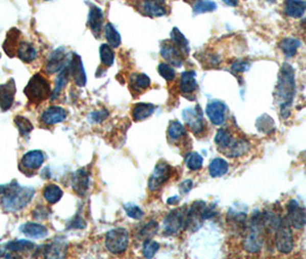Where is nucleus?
<instances>
[{
    "label": "nucleus",
    "instance_id": "obj_1",
    "mask_svg": "<svg viewBox=\"0 0 306 259\" xmlns=\"http://www.w3.org/2000/svg\"><path fill=\"white\" fill-rule=\"evenodd\" d=\"M297 92L295 71L290 63H283L278 73L277 84L274 90V98L280 107L281 117L287 119L290 115L292 101Z\"/></svg>",
    "mask_w": 306,
    "mask_h": 259
},
{
    "label": "nucleus",
    "instance_id": "obj_2",
    "mask_svg": "<svg viewBox=\"0 0 306 259\" xmlns=\"http://www.w3.org/2000/svg\"><path fill=\"white\" fill-rule=\"evenodd\" d=\"M35 195V189L21 187L19 183L6 184L2 197V206L6 212H17L29 204Z\"/></svg>",
    "mask_w": 306,
    "mask_h": 259
},
{
    "label": "nucleus",
    "instance_id": "obj_3",
    "mask_svg": "<svg viewBox=\"0 0 306 259\" xmlns=\"http://www.w3.org/2000/svg\"><path fill=\"white\" fill-rule=\"evenodd\" d=\"M51 94L50 82L40 74H35L25 88V95L31 104H40L51 97Z\"/></svg>",
    "mask_w": 306,
    "mask_h": 259
},
{
    "label": "nucleus",
    "instance_id": "obj_4",
    "mask_svg": "<svg viewBox=\"0 0 306 259\" xmlns=\"http://www.w3.org/2000/svg\"><path fill=\"white\" fill-rule=\"evenodd\" d=\"M129 246V232L125 228H114L105 236V247L113 255H121Z\"/></svg>",
    "mask_w": 306,
    "mask_h": 259
},
{
    "label": "nucleus",
    "instance_id": "obj_5",
    "mask_svg": "<svg viewBox=\"0 0 306 259\" xmlns=\"http://www.w3.org/2000/svg\"><path fill=\"white\" fill-rule=\"evenodd\" d=\"M275 246L277 251L283 255H288L294 250V235H292L291 226L287 218L282 219L281 224L275 230Z\"/></svg>",
    "mask_w": 306,
    "mask_h": 259
},
{
    "label": "nucleus",
    "instance_id": "obj_6",
    "mask_svg": "<svg viewBox=\"0 0 306 259\" xmlns=\"http://www.w3.org/2000/svg\"><path fill=\"white\" fill-rule=\"evenodd\" d=\"M186 212L184 209L173 210L163 219V234L167 236L177 235L185 229Z\"/></svg>",
    "mask_w": 306,
    "mask_h": 259
},
{
    "label": "nucleus",
    "instance_id": "obj_7",
    "mask_svg": "<svg viewBox=\"0 0 306 259\" xmlns=\"http://www.w3.org/2000/svg\"><path fill=\"white\" fill-rule=\"evenodd\" d=\"M207 204L203 201L195 202L193 205L186 210L185 229L197 230L205 221V209Z\"/></svg>",
    "mask_w": 306,
    "mask_h": 259
},
{
    "label": "nucleus",
    "instance_id": "obj_8",
    "mask_svg": "<svg viewBox=\"0 0 306 259\" xmlns=\"http://www.w3.org/2000/svg\"><path fill=\"white\" fill-rule=\"evenodd\" d=\"M172 175V167L165 161L158 163L149 179L148 187L151 191H157L170 180Z\"/></svg>",
    "mask_w": 306,
    "mask_h": 259
},
{
    "label": "nucleus",
    "instance_id": "obj_9",
    "mask_svg": "<svg viewBox=\"0 0 306 259\" xmlns=\"http://www.w3.org/2000/svg\"><path fill=\"white\" fill-rule=\"evenodd\" d=\"M287 220L294 229H301L306 225V210L298 201L291 200L287 204Z\"/></svg>",
    "mask_w": 306,
    "mask_h": 259
},
{
    "label": "nucleus",
    "instance_id": "obj_10",
    "mask_svg": "<svg viewBox=\"0 0 306 259\" xmlns=\"http://www.w3.org/2000/svg\"><path fill=\"white\" fill-rule=\"evenodd\" d=\"M39 252H42V255L45 258H57L60 259L67 255L68 251V243L65 238H56L53 239V241L48 243L46 246H44L43 249H38ZM39 252H36L34 256H39Z\"/></svg>",
    "mask_w": 306,
    "mask_h": 259
},
{
    "label": "nucleus",
    "instance_id": "obj_11",
    "mask_svg": "<svg viewBox=\"0 0 306 259\" xmlns=\"http://www.w3.org/2000/svg\"><path fill=\"white\" fill-rule=\"evenodd\" d=\"M182 117H183L186 126H188L195 134H200L204 132L205 122L203 117V111L200 110L199 106L185 109L183 112H182Z\"/></svg>",
    "mask_w": 306,
    "mask_h": 259
},
{
    "label": "nucleus",
    "instance_id": "obj_12",
    "mask_svg": "<svg viewBox=\"0 0 306 259\" xmlns=\"http://www.w3.org/2000/svg\"><path fill=\"white\" fill-rule=\"evenodd\" d=\"M205 113H206L208 120L213 124L221 126V124L226 121L227 106L221 100H211L206 105Z\"/></svg>",
    "mask_w": 306,
    "mask_h": 259
},
{
    "label": "nucleus",
    "instance_id": "obj_13",
    "mask_svg": "<svg viewBox=\"0 0 306 259\" xmlns=\"http://www.w3.org/2000/svg\"><path fill=\"white\" fill-rule=\"evenodd\" d=\"M44 160H45V156L42 151L39 150L29 151L28 154H26L23 157H22L20 163V169L26 174L29 172L33 173L43 165Z\"/></svg>",
    "mask_w": 306,
    "mask_h": 259
},
{
    "label": "nucleus",
    "instance_id": "obj_14",
    "mask_svg": "<svg viewBox=\"0 0 306 259\" xmlns=\"http://www.w3.org/2000/svg\"><path fill=\"white\" fill-rule=\"evenodd\" d=\"M160 54L168 63L173 64V66L181 67L182 64H183V54H182L181 51L172 43V40L162 41L160 48Z\"/></svg>",
    "mask_w": 306,
    "mask_h": 259
},
{
    "label": "nucleus",
    "instance_id": "obj_15",
    "mask_svg": "<svg viewBox=\"0 0 306 259\" xmlns=\"http://www.w3.org/2000/svg\"><path fill=\"white\" fill-rule=\"evenodd\" d=\"M69 74L74 80V83L77 87H84L86 84V74L83 66V61H82L81 57L77 53L72 55V59L69 61Z\"/></svg>",
    "mask_w": 306,
    "mask_h": 259
},
{
    "label": "nucleus",
    "instance_id": "obj_16",
    "mask_svg": "<svg viewBox=\"0 0 306 259\" xmlns=\"http://www.w3.org/2000/svg\"><path fill=\"white\" fill-rule=\"evenodd\" d=\"M139 11L151 17L163 16L167 13L165 0H139Z\"/></svg>",
    "mask_w": 306,
    "mask_h": 259
},
{
    "label": "nucleus",
    "instance_id": "obj_17",
    "mask_svg": "<svg viewBox=\"0 0 306 259\" xmlns=\"http://www.w3.org/2000/svg\"><path fill=\"white\" fill-rule=\"evenodd\" d=\"M16 87L14 80H10L5 84H0V110L7 111L14 103Z\"/></svg>",
    "mask_w": 306,
    "mask_h": 259
},
{
    "label": "nucleus",
    "instance_id": "obj_18",
    "mask_svg": "<svg viewBox=\"0 0 306 259\" xmlns=\"http://www.w3.org/2000/svg\"><path fill=\"white\" fill-rule=\"evenodd\" d=\"M103 21H104V14H103L102 8L96 6V5H90L88 25L90 27V30L92 31V34L95 35L96 38H99L100 34H102Z\"/></svg>",
    "mask_w": 306,
    "mask_h": 259
},
{
    "label": "nucleus",
    "instance_id": "obj_19",
    "mask_svg": "<svg viewBox=\"0 0 306 259\" xmlns=\"http://www.w3.org/2000/svg\"><path fill=\"white\" fill-rule=\"evenodd\" d=\"M72 187L79 196H84L90 187V175L85 169H79L73 174Z\"/></svg>",
    "mask_w": 306,
    "mask_h": 259
},
{
    "label": "nucleus",
    "instance_id": "obj_20",
    "mask_svg": "<svg viewBox=\"0 0 306 259\" xmlns=\"http://www.w3.org/2000/svg\"><path fill=\"white\" fill-rule=\"evenodd\" d=\"M67 118V112L65 109L60 106H51L46 111H44L43 114L40 115V120L46 126H53L59 122H62Z\"/></svg>",
    "mask_w": 306,
    "mask_h": 259
},
{
    "label": "nucleus",
    "instance_id": "obj_21",
    "mask_svg": "<svg viewBox=\"0 0 306 259\" xmlns=\"http://www.w3.org/2000/svg\"><path fill=\"white\" fill-rule=\"evenodd\" d=\"M65 60H66V51L63 48L57 49L51 54V57L49 58V61L45 67V71L48 74H56L60 72L61 69L65 67Z\"/></svg>",
    "mask_w": 306,
    "mask_h": 259
},
{
    "label": "nucleus",
    "instance_id": "obj_22",
    "mask_svg": "<svg viewBox=\"0 0 306 259\" xmlns=\"http://www.w3.org/2000/svg\"><path fill=\"white\" fill-rule=\"evenodd\" d=\"M197 80H196V73L194 71H188L182 73L180 77L179 89L182 95H190L194 94L197 89Z\"/></svg>",
    "mask_w": 306,
    "mask_h": 259
},
{
    "label": "nucleus",
    "instance_id": "obj_23",
    "mask_svg": "<svg viewBox=\"0 0 306 259\" xmlns=\"http://www.w3.org/2000/svg\"><path fill=\"white\" fill-rule=\"evenodd\" d=\"M20 30L17 28H12V29L7 32L6 39L4 41V51H5L7 55L10 57H14L17 53V49H19L20 41Z\"/></svg>",
    "mask_w": 306,
    "mask_h": 259
},
{
    "label": "nucleus",
    "instance_id": "obj_24",
    "mask_svg": "<svg viewBox=\"0 0 306 259\" xmlns=\"http://www.w3.org/2000/svg\"><path fill=\"white\" fill-rule=\"evenodd\" d=\"M306 11V2L304 0H286L285 12L288 16L298 18L304 15Z\"/></svg>",
    "mask_w": 306,
    "mask_h": 259
},
{
    "label": "nucleus",
    "instance_id": "obj_25",
    "mask_svg": "<svg viewBox=\"0 0 306 259\" xmlns=\"http://www.w3.org/2000/svg\"><path fill=\"white\" fill-rule=\"evenodd\" d=\"M21 232L23 233L26 236L33 238V239H44L48 236V228L43 225L35 224V223H28L21 226Z\"/></svg>",
    "mask_w": 306,
    "mask_h": 259
},
{
    "label": "nucleus",
    "instance_id": "obj_26",
    "mask_svg": "<svg viewBox=\"0 0 306 259\" xmlns=\"http://www.w3.org/2000/svg\"><path fill=\"white\" fill-rule=\"evenodd\" d=\"M69 67H68V64H65V67H63L61 71H60V74L57 76V80H56V84H54V90L52 91L51 94V100H54L57 99L59 96H60V94L62 92V90L65 89L67 83H68V80H69Z\"/></svg>",
    "mask_w": 306,
    "mask_h": 259
},
{
    "label": "nucleus",
    "instance_id": "obj_27",
    "mask_svg": "<svg viewBox=\"0 0 306 259\" xmlns=\"http://www.w3.org/2000/svg\"><path fill=\"white\" fill-rule=\"evenodd\" d=\"M156 111V106L149 103H138L132 109V119L135 121H143V120L150 118Z\"/></svg>",
    "mask_w": 306,
    "mask_h": 259
},
{
    "label": "nucleus",
    "instance_id": "obj_28",
    "mask_svg": "<svg viewBox=\"0 0 306 259\" xmlns=\"http://www.w3.org/2000/svg\"><path fill=\"white\" fill-rule=\"evenodd\" d=\"M16 55L23 62H33L34 60L37 58V50L34 48L33 44L23 40V41H20Z\"/></svg>",
    "mask_w": 306,
    "mask_h": 259
},
{
    "label": "nucleus",
    "instance_id": "obj_29",
    "mask_svg": "<svg viewBox=\"0 0 306 259\" xmlns=\"http://www.w3.org/2000/svg\"><path fill=\"white\" fill-rule=\"evenodd\" d=\"M171 40L172 43L181 51V53L183 55H188L190 53L189 41L185 38V36L177 29V28H173V30L171 32Z\"/></svg>",
    "mask_w": 306,
    "mask_h": 259
},
{
    "label": "nucleus",
    "instance_id": "obj_30",
    "mask_svg": "<svg viewBox=\"0 0 306 259\" xmlns=\"http://www.w3.org/2000/svg\"><path fill=\"white\" fill-rule=\"evenodd\" d=\"M249 149H250V143L246 140L241 138V140L232 141L229 147L223 152H225L227 156H229L230 158H232V157H241L245 155Z\"/></svg>",
    "mask_w": 306,
    "mask_h": 259
},
{
    "label": "nucleus",
    "instance_id": "obj_31",
    "mask_svg": "<svg viewBox=\"0 0 306 259\" xmlns=\"http://www.w3.org/2000/svg\"><path fill=\"white\" fill-rule=\"evenodd\" d=\"M299 45H300L299 39L294 38V37H286V38H283L280 43H278V48L281 49V51L286 57L292 58L294 55H296Z\"/></svg>",
    "mask_w": 306,
    "mask_h": 259
},
{
    "label": "nucleus",
    "instance_id": "obj_32",
    "mask_svg": "<svg viewBox=\"0 0 306 259\" xmlns=\"http://www.w3.org/2000/svg\"><path fill=\"white\" fill-rule=\"evenodd\" d=\"M229 169V165L222 158H216L211 161L208 166V172L212 178H220L227 174Z\"/></svg>",
    "mask_w": 306,
    "mask_h": 259
},
{
    "label": "nucleus",
    "instance_id": "obj_33",
    "mask_svg": "<svg viewBox=\"0 0 306 259\" xmlns=\"http://www.w3.org/2000/svg\"><path fill=\"white\" fill-rule=\"evenodd\" d=\"M232 141H234V138H232V134L226 128L219 129L216 134V137H214V142H216V144L219 147V150H221V151H225L226 149H228Z\"/></svg>",
    "mask_w": 306,
    "mask_h": 259
},
{
    "label": "nucleus",
    "instance_id": "obj_34",
    "mask_svg": "<svg viewBox=\"0 0 306 259\" xmlns=\"http://www.w3.org/2000/svg\"><path fill=\"white\" fill-rule=\"evenodd\" d=\"M62 195H63L62 190L57 186V184H52V183L48 184L43 190V196L45 198V201L50 203V204H56V203H58L61 200Z\"/></svg>",
    "mask_w": 306,
    "mask_h": 259
},
{
    "label": "nucleus",
    "instance_id": "obj_35",
    "mask_svg": "<svg viewBox=\"0 0 306 259\" xmlns=\"http://www.w3.org/2000/svg\"><path fill=\"white\" fill-rule=\"evenodd\" d=\"M151 85V80L148 75L142 73H135L130 76V87L136 91L145 90Z\"/></svg>",
    "mask_w": 306,
    "mask_h": 259
},
{
    "label": "nucleus",
    "instance_id": "obj_36",
    "mask_svg": "<svg viewBox=\"0 0 306 259\" xmlns=\"http://www.w3.org/2000/svg\"><path fill=\"white\" fill-rule=\"evenodd\" d=\"M6 248L11 252H25L34 250L36 248V244L34 242L28 241V240H16V241L7 243Z\"/></svg>",
    "mask_w": 306,
    "mask_h": 259
},
{
    "label": "nucleus",
    "instance_id": "obj_37",
    "mask_svg": "<svg viewBox=\"0 0 306 259\" xmlns=\"http://www.w3.org/2000/svg\"><path fill=\"white\" fill-rule=\"evenodd\" d=\"M167 135L171 141L176 142L186 135V131H185L183 124H182L180 121H176L175 120V121H172L170 123V126H168Z\"/></svg>",
    "mask_w": 306,
    "mask_h": 259
},
{
    "label": "nucleus",
    "instance_id": "obj_38",
    "mask_svg": "<svg viewBox=\"0 0 306 259\" xmlns=\"http://www.w3.org/2000/svg\"><path fill=\"white\" fill-rule=\"evenodd\" d=\"M105 37H106L107 43L111 48L116 49L121 45V35L119 34V31L114 28L112 23H107L105 26Z\"/></svg>",
    "mask_w": 306,
    "mask_h": 259
},
{
    "label": "nucleus",
    "instance_id": "obj_39",
    "mask_svg": "<svg viewBox=\"0 0 306 259\" xmlns=\"http://www.w3.org/2000/svg\"><path fill=\"white\" fill-rule=\"evenodd\" d=\"M158 228H159V226H158L157 221L151 220V221H149L148 224L143 225L139 228V230H138V238L139 239H143V240H149V239H151V238L154 236V235L157 234Z\"/></svg>",
    "mask_w": 306,
    "mask_h": 259
},
{
    "label": "nucleus",
    "instance_id": "obj_40",
    "mask_svg": "<svg viewBox=\"0 0 306 259\" xmlns=\"http://www.w3.org/2000/svg\"><path fill=\"white\" fill-rule=\"evenodd\" d=\"M185 165L190 170H199L203 167V157L197 152H189L185 156Z\"/></svg>",
    "mask_w": 306,
    "mask_h": 259
},
{
    "label": "nucleus",
    "instance_id": "obj_41",
    "mask_svg": "<svg viewBox=\"0 0 306 259\" xmlns=\"http://www.w3.org/2000/svg\"><path fill=\"white\" fill-rule=\"evenodd\" d=\"M14 122L16 124L17 129H19V133L22 136H28L29 134L33 132L34 126H33V123L30 122L29 119L22 117V115H17V117H15V119H14Z\"/></svg>",
    "mask_w": 306,
    "mask_h": 259
},
{
    "label": "nucleus",
    "instance_id": "obj_42",
    "mask_svg": "<svg viewBox=\"0 0 306 259\" xmlns=\"http://www.w3.org/2000/svg\"><path fill=\"white\" fill-rule=\"evenodd\" d=\"M217 9V4L211 0H198L194 6V14H204L209 13Z\"/></svg>",
    "mask_w": 306,
    "mask_h": 259
},
{
    "label": "nucleus",
    "instance_id": "obj_43",
    "mask_svg": "<svg viewBox=\"0 0 306 259\" xmlns=\"http://www.w3.org/2000/svg\"><path fill=\"white\" fill-rule=\"evenodd\" d=\"M99 54H100V60H102V63L105 64V66H112L114 62V52L112 48L107 44H102L99 49Z\"/></svg>",
    "mask_w": 306,
    "mask_h": 259
},
{
    "label": "nucleus",
    "instance_id": "obj_44",
    "mask_svg": "<svg viewBox=\"0 0 306 259\" xmlns=\"http://www.w3.org/2000/svg\"><path fill=\"white\" fill-rule=\"evenodd\" d=\"M255 126H257L258 131L262 133H266L269 134L271 131H274V121L271 117H268V115H263V117H260L258 119L257 123H255Z\"/></svg>",
    "mask_w": 306,
    "mask_h": 259
},
{
    "label": "nucleus",
    "instance_id": "obj_45",
    "mask_svg": "<svg viewBox=\"0 0 306 259\" xmlns=\"http://www.w3.org/2000/svg\"><path fill=\"white\" fill-rule=\"evenodd\" d=\"M159 243L156 241H152V240H145V242L143 244V250H142V253L145 258H153L154 255L159 251Z\"/></svg>",
    "mask_w": 306,
    "mask_h": 259
},
{
    "label": "nucleus",
    "instance_id": "obj_46",
    "mask_svg": "<svg viewBox=\"0 0 306 259\" xmlns=\"http://www.w3.org/2000/svg\"><path fill=\"white\" fill-rule=\"evenodd\" d=\"M158 72L160 74V76L165 78L167 82H172L176 76L175 69L173 68L170 63H166V62L159 63Z\"/></svg>",
    "mask_w": 306,
    "mask_h": 259
},
{
    "label": "nucleus",
    "instance_id": "obj_47",
    "mask_svg": "<svg viewBox=\"0 0 306 259\" xmlns=\"http://www.w3.org/2000/svg\"><path fill=\"white\" fill-rule=\"evenodd\" d=\"M123 209H125L127 215L130 217L132 219L139 220L143 218L144 215V212L142 211L138 206L135 204H131V203H127V204L123 205Z\"/></svg>",
    "mask_w": 306,
    "mask_h": 259
},
{
    "label": "nucleus",
    "instance_id": "obj_48",
    "mask_svg": "<svg viewBox=\"0 0 306 259\" xmlns=\"http://www.w3.org/2000/svg\"><path fill=\"white\" fill-rule=\"evenodd\" d=\"M249 67H250L249 62L244 61V60H237V61H235L231 64V72H234L235 74L244 73L245 71H248Z\"/></svg>",
    "mask_w": 306,
    "mask_h": 259
},
{
    "label": "nucleus",
    "instance_id": "obj_49",
    "mask_svg": "<svg viewBox=\"0 0 306 259\" xmlns=\"http://www.w3.org/2000/svg\"><path fill=\"white\" fill-rule=\"evenodd\" d=\"M85 221L84 219L82 218V217L80 215H76L75 218H73L72 221H69V225L67 226L68 229H82V228H85Z\"/></svg>",
    "mask_w": 306,
    "mask_h": 259
},
{
    "label": "nucleus",
    "instance_id": "obj_50",
    "mask_svg": "<svg viewBox=\"0 0 306 259\" xmlns=\"http://www.w3.org/2000/svg\"><path fill=\"white\" fill-rule=\"evenodd\" d=\"M108 117V112L106 110H102V111H95L90 114V121L92 122H103L105 119Z\"/></svg>",
    "mask_w": 306,
    "mask_h": 259
},
{
    "label": "nucleus",
    "instance_id": "obj_51",
    "mask_svg": "<svg viewBox=\"0 0 306 259\" xmlns=\"http://www.w3.org/2000/svg\"><path fill=\"white\" fill-rule=\"evenodd\" d=\"M193 181L191 180H185V181L182 182L180 184V191L181 193H183V195H185V193H188L191 189H193Z\"/></svg>",
    "mask_w": 306,
    "mask_h": 259
},
{
    "label": "nucleus",
    "instance_id": "obj_52",
    "mask_svg": "<svg viewBox=\"0 0 306 259\" xmlns=\"http://www.w3.org/2000/svg\"><path fill=\"white\" fill-rule=\"evenodd\" d=\"M40 209H42V211H39V207H37V209H36L34 211V218L38 219L39 214H42V217H40V219L48 218V215L50 214V210H48L46 207H44V206H40Z\"/></svg>",
    "mask_w": 306,
    "mask_h": 259
},
{
    "label": "nucleus",
    "instance_id": "obj_53",
    "mask_svg": "<svg viewBox=\"0 0 306 259\" xmlns=\"http://www.w3.org/2000/svg\"><path fill=\"white\" fill-rule=\"evenodd\" d=\"M222 2L231 7H236L239 5V0H222Z\"/></svg>",
    "mask_w": 306,
    "mask_h": 259
},
{
    "label": "nucleus",
    "instance_id": "obj_54",
    "mask_svg": "<svg viewBox=\"0 0 306 259\" xmlns=\"http://www.w3.org/2000/svg\"><path fill=\"white\" fill-rule=\"evenodd\" d=\"M179 202H180V198L177 197V196H174V197L168 198V200H167V204L173 205V204H177V203H179Z\"/></svg>",
    "mask_w": 306,
    "mask_h": 259
},
{
    "label": "nucleus",
    "instance_id": "obj_55",
    "mask_svg": "<svg viewBox=\"0 0 306 259\" xmlns=\"http://www.w3.org/2000/svg\"><path fill=\"white\" fill-rule=\"evenodd\" d=\"M6 250H7V249H4V248L0 247V257L6 256V253H5V251H6Z\"/></svg>",
    "mask_w": 306,
    "mask_h": 259
},
{
    "label": "nucleus",
    "instance_id": "obj_56",
    "mask_svg": "<svg viewBox=\"0 0 306 259\" xmlns=\"http://www.w3.org/2000/svg\"><path fill=\"white\" fill-rule=\"evenodd\" d=\"M5 188H6V184H4V186H0V195H3L4 191H5Z\"/></svg>",
    "mask_w": 306,
    "mask_h": 259
},
{
    "label": "nucleus",
    "instance_id": "obj_57",
    "mask_svg": "<svg viewBox=\"0 0 306 259\" xmlns=\"http://www.w3.org/2000/svg\"><path fill=\"white\" fill-rule=\"evenodd\" d=\"M268 3H275V0H267Z\"/></svg>",
    "mask_w": 306,
    "mask_h": 259
},
{
    "label": "nucleus",
    "instance_id": "obj_58",
    "mask_svg": "<svg viewBox=\"0 0 306 259\" xmlns=\"http://www.w3.org/2000/svg\"><path fill=\"white\" fill-rule=\"evenodd\" d=\"M46 2H50V0H46Z\"/></svg>",
    "mask_w": 306,
    "mask_h": 259
}]
</instances>
